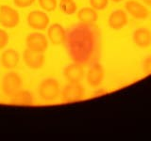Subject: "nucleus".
<instances>
[{"mask_svg":"<svg viewBox=\"0 0 151 141\" xmlns=\"http://www.w3.org/2000/svg\"><path fill=\"white\" fill-rule=\"evenodd\" d=\"M78 19L84 25H93L98 20V13L92 7H84L78 11Z\"/></svg>","mask_w":151,"mask_h":141,"instance_id":"nucleus-15","label":"nucleus"},{"mask_svg":"<svg viewBox=\"0 0 151 141\" xmlns=\"http://www.w3.org/2000/svg\"><path fill=\"white\" fill-rule=\"evenodd\" d=\"M104 76H105V70L100 63L93 64L88 70L86 74V81L90 88H96L102 84Z\"/></svg>","mask_w":151,"mask_h":141,"instance_id":"nucleus-7","label":"nucleus"},{"mask_svg":"<svg viewBox=\"0 0 151 141\" xmlns=\"http://www.w3.org/2000/svg\"><path fill=\"white\" fill-rule=\"evenodd\" d=\"M23 61L27 68L30 70H39L45 63L44 53L32 51L30 49H26L23 53Z\"/></svg>","mask_w":151,"mask_h":141,"instance_id":"nucleus-8","label":"nucleus"},{"mask_svg":"<svg viewBox=\"0 0 151 141\" xmlns=\"http://www.w3.org/2000/svg\"><path fill=\"white\" fill-rule=\"evenodd\" d=\"M47 38H48V41H50L52 44H63L66 39V32L64 27L59 23L52 24L47 29Z\"/></svg>","mask_w":151,"mask_h":141,"instance_id":"nucleus-12","label":"nucleus"},{"mask_svg":"<svg viewBox=\"0 0 151 141\" xmlns=\"http://www.w3.org/2000/svg\"><path fill=\"white\" fill-rule=\"evenodd\" d=\"M134 43L140 48H146L151 45V31L146 28H138L132 35Z\"/></svg>","mask_w":151,"mask_h":141,"instance_id":"nucleus-14","label":"nucleus"},{"mask_svg":"<svg viewBox=\"0 0 151 141\" xmlns=\"http://www.w3.org/2000/svg\"><path fill=\"white\" fill-rule=\"evenodd\" d=\"M23 85L21 76L15 72H9L3 77L1 81V89L4 95L12 98L20 90Z\"/></svg>","mask_w":151,"mask_h":141,"instance_id":"nucleus-2","label":"nucleus"},{"mask_svg":"<svg viewBox=\"0 0 151 141\" xmlns=\"http://www.w3.org/2000/svg\"><path fill=\"white\" fill-rule=\"evenodd\" d=\"M126 11L136 20H145L149 16V9L145 5L136 0H129L125 4Z\"/></svg>","mask_w":151,"mask_h":141,"instance_id":"nucleus-9","label":"nucleus"},{"mask_svg":"<svg viewBox=\"0 0 151 141\" xmlns=\"http://www.w3.org/2000/svg\"><path fill=\"white\" fill-rule=\"evenodd\" d=\"M85 90L79 83H68L60 91V98L65 103H73L83 99Z\"/></svg>","mask_w":151,"mask_h":141,"instance_id":"nucleus-4","label":"nucleus"},{"mask_svg":"<svg viewBox=\"0 0 151 141\" xmlns=\"http://www.w3.org/2000/svg\"><path fill=\"white\" fill-rule=\"evenodd\" d=\"M0 62L4 68L8 70L15 69L20 62V55L14 49H8L1 55Z\"/></svg>","mask_w":151,"mask_h":141,"instance_id":"nucleus-13","label":"nucleus"},{"mask_svg":"<svg viewBox=\"0 0 151 141\" xmlns=\"http://www.w3.org/2000/svg\"><path fill=\"white\" fill-rule=\"evenodd\" d=\"M12 99L15 105L20 106H30L34 103L33 94L27 89H20Z\"/></svg>","mask_w":151,"mask_h":141,"instance_id":"nucleus-16","label":"nucleus"},{"mask_svg":"<svg viewBox=\"0 0 151 141\" xmlns=\"http://www.w3.org/2000/svg\"><path fill=\"white\" fill-rule=\"evenodd\" d=\"M26 44L27 48L32 51L45 53L48 48V38L41 32H32L27 36Z\"/></svg>","mask_w":151,"mask_h":141,"instance_id":"nucleus-6","label":"nucleus"},{"mask_svg":"<svg viewBox=\"0 0 151 141\" xmlns=\"http://www.w3.org/2000/svg\"><path fill=\"white\" fill-rule=\"evenodd\" d=\"M112 2H114V3H120L122 1H124V0H111Z\"/></svg>","mask_w":151,"mask_h":141,"instance_id":"nucleus-24","label":"nucleus"},{"mask_svg":"<svg viewBox=\"0 0 151 141\" xmlns=\"http://www.w3.org/2000/svg\"><path fill=\"white\" fill-rule=\"evenodd\" d=\"M35 1L36 0H13V3L17 8L23 9V8H28L32 6Z\"/></svg>","mask_w":151,"mask_h":141,"instance_id":"nucleus-21","label":"nucleus"},{"mask_svg":"<svg viewBox=\"0 0 151 141\" xmlns=\"http://www.w3.org/2000/svg\"><path fill=\"white\" fill-rule=\"evenodd\" d=\"M60 9L65 15H73L78 11V5L74 0H60Z\"/></svg>","mask_w":151,"mask_h":141,"instance_id":"nucleus-17","label":"nucleus"},{"mask_svg":"<svg viewBox=\"0 0 151 141\" xmlns=\"http://www.w3.org/2000/svg\"><path fill=\"white\" fill-rule=\"evenodd\" d=\"M20 23V14L15 9L3 5L0 7V24L6 28H14Z\"/></svg>","mask_w":151,"mask_h":141,"instance_id":"nucleus-3","label":"nucleus"},{"mask_svg":"<svg viewBox=\"0 0 151 141\" xmlns=\"http://www.w3.org/2000/svg\"><path fill=\"white\" fill-rule=\"evenodd\" d=\"M90 5L96 11H103L109 5V0H89Z\"/></svg>","mask_w":151,"mask_h":141,"instance_id":"nucleus-19","label":"nucleus"},{"mask_svg":"<svg viewBox=\"0 0 151 141\" xmlns=\"http://www.w3.org/2000/svg\"><path fill=\"white\" fill-rule=\"evenodd\" d=\"M129 23V17L125 11L115 9L112 11L108 18V25L113 30H121L127 26Z\"/></svg>","mask_w":151,"mask_h":141,"instance_id":"nucleus-10","label":"nucleus"},{"mask_svg":"<svg viewBox=\"0 0 151 141\" xmlns=\"http://www.w3.org/2000/svg\"><path fill=\"white\" fill-rule=\"evenodd\" d=\"M9 42V36L6 30L0 29V51L5 49Z\"/></svg>","mask_w":151,"mask_h":141,"instance_id":"nucleus-20","label":"nucleus"},{"mask_svg":"<svg viewBox=\"0 0 151 141\" xmlns=\"http://www.w3.org/2000/svg\"><path fill=\"white\" fill-rule=\"evenodd\" d=\"M27 25L36 30H44L49 26L50 19L45 11H33L28 13Z\"/></svg>","mask_w":151,"mask_h":141,"instance_id":"nucleus-5","label":"nucleus"},{"mask_svg":"<svg viewBox=\"0 0 151 141\" xmlns=\"http://www.w3.org/2000/svg\"><path fill=\"white\" fill-rule=\"evenodd\" d=\"M144 70L145 73L147 74V73H151V56L147 58L145 60V63H144Z\"/></svg>","mask_w":151,"mask_h":141,"instance_id":"nucleus-22","label":"nucleus"},{"mask_svg":"<svg viewBox=\"0 0 151 141\" xmlns=\"http://www.w3.org/2000/svg\"><path fill=\"white\" fill-rule=\"evenodd\" d=\"M63 76L68 83H80L84 77V67L79 63L70 64L64 69Z\"/></svg>","mask_w":151,"mask_h":141,"instance_id":"nucleus-11","label":"nucleus"},{"mask_svg":"<svg viewBox=\"0 0 151 141\" xmlns=\"http://www.w3.org/2000/svg\"><path fill=\"white\" fill-rule=\"evenodd\" d=\"M145 5H146V6H148V7H151V0H142Z\"/></svg>","mask_w":151,"mask_h":141,"instance_id":"nucleus-23","label":"nucleus"},{"mask_svg":"<svg viewBox=\"0 0 151 141\" xmlns=\"http://www.w3.org/2000/svg\"><path fill=\"white\" fill-rule=\"evenodd\" d=\"M39 96L45 102H53L58 99L60 94V87L58 80L46 78L40 83L38 87Z\"/></svg>","mask_w":151,"mask_h":141,"instance_id":"nucleus-1","label":"nucleus"},{"mask_svg":"<svg viewBox=\"0 0 151 141\" xmlns=\"http://www.w3.org/2000/svg\"><path fill=\"white\" fill-rule=\"evenodd\" d=\"M39 6L42 9H44L46 12L54 11L58 6V1L57 0H38Z\"/></svg>","mask_w":151,"mask_h":141,"instance_id":"nucleus-18","label":"nucleus"}]
</instances>
